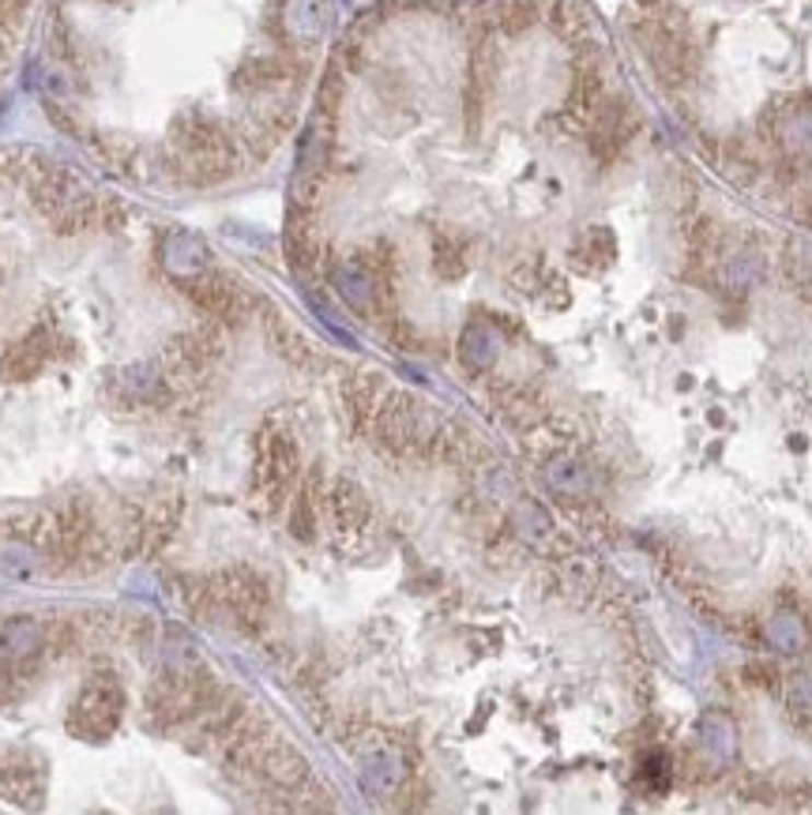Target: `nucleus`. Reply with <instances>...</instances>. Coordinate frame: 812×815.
<instances>
[{
	"label": "nucleus",
	"instance_id": "1",
	"mask_svg": "<svg viewBox=\"0 0 812 815\" xmlns=\"http://www.w3.org/2000/svg\"><path fill=\"white\" fill-rule=\"evenodd\" d=\"M177 151H181V170L196 185H211L222 181L233 170V147L222 136L219 125L204 117H188L177 125Z\"/></svg>",
	"mask_w": 812,
	"mask_h": 815
},
{
	"label": "nucleus",
	"instance_id": "2",
	"mask_svg": "<svg viewBox=\"0 0 812 815\" xmlns=\"http://www.w3.org/2000/svg\"><path fill=\"white\" fill-rule=\"evenodd\" d=\"M125 718V691L114 676H94L80 688L72 710H68V733L80 741H106L117 733Z\"/></svg>",
	"mask_w": 812,
	"mask_h": 815
},
{
	"label": "nucleus",
	"instance_id": "3",
	"mask_svg": "<svg viewBox=\"0 0 812 815\" xmlns=\"http://www.w3.org/2000/svg\"><path fill=\"white\" fill-rule=\"evenodd\" d=\"M293 478H298L293 436L282 429H264L260 440H256V492L267 500V508H279L287 500Z\"/></svg>",
	"mask_w": 812,
	"mask_h": 815
},
{
	"label": "nucleus",
	"instance_id": "4",
	"mask_svg": "<svg viewBox=\"0 0 812 815\" xmlns=\"http://www.w3.org/2000/svg\"><path fill=\"white\" fill-rule=\"evenodd\" d=\"M639 42H643V54L662 83H685L693 75V46L666 20L639 23Z\"/></svg>",
	"mask_w": 812,
	"mask_h": 815
},
{
	"label": "nucleus",
	"instance_id": "5",
	"mask_svg": "<svg viewBox=\"0 0 812 815\" xmlns=\"http://www.w3.org/2000/svg\"><path fill=\"white\" fill-rule=\"evenodd\" d=\"M376 436L392 451H410L433 440L437 432H429L426 414L418 410V403L410 395H387L376 406Z\"/></svg>",
	"mask_w": 812,
	"mask_h": 815
},
{
	"label": "nucleus",
	"instance_id": "6",
	"mask_svg": "<svg viewBox=\"0 0 812 815\" xmlns=\"http://www.w3.org/2000/svg\"><path fill=\"white\" fill-rule=\"evenodd\" d=\"M0 796L20 808H38L46 796V762L23 748L0 752Z\"/></svg>",
	"mask_w": 812,
	"mask_h": 815
},
{
	"label": "nucleus",
	"instance_id": "7",
	"mask_svg": "<svg viewBox=\"0 0 812 815\" xmlns=\"http://www.w3.org/2000/svg\"><path fill=\"white\" fill-rule=\"evenodd\" d=\"M188 298H193L207 316L222 319V324H233V319L245 316V293L214 271H204V275H196V279H188Z\"/></svg>",
	"mask_w": 812,
	"mask_h": 815
},
{
	"label": "nucleus",
	"instance_id": "8",
	"mask_svg": "<svg viewBox=\"0 0 812 815\" xmlns=\"http://www.w3.org/2000/svg\"><path fill=\"white\" fill-rule=\"evenodd\" d=\"M54 358V335L46 327H34L27 338L12 342L0 353V376L4 380H34Z\"/></svg>",
	"mask_w": 812,
	"mask_h": 815
},
{
	"label": "nucleus",
	"instance_id": "9",
	"mask_svg": "<svg viewBox=\"0 0 812 815\" xmlns=\"http://www.w3.org/2000/svg\"><path fill=\"white\" fill-rule=\"evenodd\" d=\"M253 767L260 770L264 778H271L275 785H301L309 778L305 756H301V752H293L290 744H279V741H275V744L267 741Z\"/></svg>",
	"mask_w": 812,
	"mask_h": 815
},
{
	"label": "nucleus",
	"instance_id": "10",
	"mask_svg": "<svg viewBox=\"0 0 812 815\" xmlns=\"http://www.w3.org/2000/svg\"><path fill=\"white\" fill-rule=\"evenodd\" d=\"M162 264L174 279H196V275L207 271V245L193 233H170L162 241Z\"/></svg>",
	"mask_w": 812,
	"mask_h": 815
},
{
	"label": "nucleus",
	"instance_id": "11",
	"mask_svg": "<svg viewBox=\"0 0 812 815\" xmlns=\"http://www.w3.org/2000/svg\"><path fill=\"white\" fill-rule=\"evenodd\" d=\"M282 31L298 46H313L324 34V0H287L282 4Z\"/></svg>",
	"mask_w": 812,
	"mask_h": 815
},
{
	"label": "nucleus",
	"instance_id": "12",
	"mask_svg": "<svg viewBox=\"0 0 812 815\" xmlns=\"http://www.w3.org/2000/svg\"><path fill=\"white\" fill-rule=\"evenodd\" d=\"M42 647H46V628L34 617H8L0 624V650L12 662H27Z\"/></svg>",
	"mask_w": 812,
	"mask_h": 815
},
{
	"label": "nucleus",
	"instance_id": "13",
	"mask_svg": "<svg viewBox=\"0 0 812 815\" xmlns=\"http://www.w3.org/2000/svg\"><path fill=\"white\" fill-rule=\"evenodd\" d=\"M335 290L343 293V301H347L350 308H358V312H373L376 308V298H380V290H376V282H373V275L361 267V259H350V264H339L335 267Z\"/></svg>",
	"mask_w": 812,
	"mask_h": 815
},
{
	"label": "nucleus",
	"instance_id": "14",
	"mask_svg": "<svg viewBox=\"0 0 812 815\" xmlns=\"http://www.w3.org/2000/svg\"><path fill=\"white\" fill-rule=\"evenodd\" d=\"M602 102H606V86H602L599 68L580 65V68H576L572 91H568V117H576L583 125V120L599 117Z\"/></svg>",
	"mask_w": 812,
	"mask_h": 815
},
{
	"label": "nucleus",
	"instance_id": "15",
	"mask_svg": "<svg viewBox=\"0 0 812 815\" xmlns=\"http://www.w3.org/2000/svg\"><path fill=\"white\" fill-rule=\"evenodd\" d=\"M460 353H463L466 369L486 372L497 361V353H500V335L489 324H471V327H466V335H463Z\"/></svg>",
	"mask_w": 812,
	"mask_h": 815
},
{
	"label": "nucleus",
	"instance_id": "16",
	"mask_svg": "<svg viewBox=\"0 0 812 815\" xmlns=\"http://www.w3.org/2000/svg\"><path fill=\"white\" fill-rule=\"evenodd\" d=\"M332 515H335V523H339V531H361L366 526V519H369V504H366V497H361V489L358 485H350V481H339L332 489Z\"/></svg>",
	"mask_w": 812,
	"mask_h": 815
},
{
	"label": "nucleus",
	"instance_id": "17",
	"mask_svg": "<svg viewBox=\"0 0 812 815\" xmlns=\"http://www.w3.org/2000/svg\"><path fill=\"white\" fill-rule=\"evenodd\" d=\"M361 778L373 793H392L403 778V759L395 756L392 748H376L373 756H366V767H361Z\"/></svg>",
	"mask_w": 812,
	"mask_h": 815
},
{
	"label": "nucleus",
	"instance_id": "18",
	"mask_svg": "<svg viewBox=\"0 0 812 815\" xmlns=\"http://www.w3.org/2000/svg\"><path fill=\"white\" fill-rule=\"evenodd\" d=\"M553 27L560 31V38H583L591 31V12L583 0H557L553 4Z\"/></svg>",
	"mask_w": 812,
	"mask_h": 815
},
{
	"label": "nucleus",
	"instance_id": "19",
	"mask_svg": "<svg viewBox=\"0 0 812 815\" xmlns=\"http://www.w3.org/2000/svg\"><path fill=\"white\" fill-rule=\"evenodd\" d=\"M347 406H350V414H353V421H366L369 414H376V406H380V384H376V376H353L350 384H347Z\"/></svg>",
	"mask_w": 812,
	"mask_h": 815
},
{
	"label": "nucleus",
	"instance_id": "20",
	"mask_svg": "<svg viewBox=\"0 0 812 815\" xmlns=\"http://www.w3.org/2000/svg\"><path fill=\"white\" fill-rule=\"evenodd\" d=\"M34 568H38V552H34L31 542H4L0 545V571L12 579H27L34 575Z\"/></svg>",
	"mask_w": 812,
	"mask_h": 815
},
{
	"label": "nucleus",
	"instance_id": "21",
	"mask_svg": "<svg viewBox=\"0 0 812 815\" xmlns=\"http://www.w3.org/2000/svg\"><path fill=\"white\" fill-rule=\"evenodd\" d=\"M572 256H580L583 267H602L613 259V233L602 230V225H591V230L580 237V245L572 248Z\"/></svg>",
	"mask_w": 812,
	"mask_h": 815
},
{
	"label": "nucleus",
	"instance_id": "22",
	"mask_svg": "<svg viewBox=\"0 0 812 815\" xmlns=\"http://www.w3.org/2000/svg\"><path fill=\"white\" fill-rule=\"evenodd\" d=\"M313 526H316V497H313V485H305V489L298 492V500H293L290 531L293 537H301V542H313Z\"/></svg>",
	"mask_w": 812,
	"mask_h": 815
},
{
	"label": "nucleus",
	"instance_id": "23",
	"mask_svg": "<svg viewBox=\"0 0 812 815\" xmlns=\"http://www.w3.org/2000/svg\"><path fill=\"white\" fill-rule=\"evenodd\" d=\"M534 15H538V8H534V0H504L500 4V27L508 34H520L534 23Z\"/></svg>",
	"mask_w": 812,
	"mask_h": 815
},
{
	"label": "nucleus",
	"instance_id": "24",
	"mask_svg": "<svg viewBox=\"0 0 812 815\" xmlns=\"http://www.w3.org/2000/svg\"><path fill=\"white\" fill-rule=\"evenodd\" d=\"M583 470L580 466H572V463H553L549 466V485L553 489H560V492H576V489H583Z\"/></svg>",
	"mask_w": 812,
	"mask_h": 815
},
{
	"label": "nucleus",
	"instance_id": "25",
	"mask_svg": "<svg viewBox=\"0 0 812 815\" xmlns=\"http://www.w3.org/2000/svg\"><path fill=\"white\" fill-rule=\"evenodd\" d=\"M786 696H790L793 710H812V673L790 676V688H786Z\"/></svg>",
	"mask_w": 812,
	"mask_h": 815
},
{
	"label": "nucleus",
	"instance_id": "26",
	"mask_svg": "<svg viewBox=\"0 0 812 815\" xmlns=\"http://www.w3.org/2000/svg\"><path fill=\"white\" fill-rule=\"evenodd\" d=\"M437 256H452V248H448V241H437ZM444 264V259H437V267ZM448 279H455V275H463V259H455V267L452 271H444Z\"/></svg>",
	"mask_w": 812,
	"mask_h": 815
},
{
	"label": "nucleus",
	"instance_id": "27",
	"mask_svg": "<svg viewBox=\"0 0 812 815\" xmlns=\"http://www.w3.org/2000/svg\"><path fill=\"white\" fill-rule=\"evenodd\" d=\"M801 219H805V222H812V199H809L805 207H801Z\"/></svg>",
	"mask_w": 812,
	"mask_h": 815
}]
</instances>
